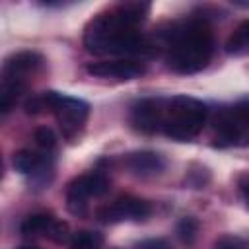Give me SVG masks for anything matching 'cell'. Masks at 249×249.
Listing matches in <instances>:
<instances>
[{"label": "cell", "mask_w": 249, "mask_h": 249, "mask_svg": "<svg viewBox=\"0 0 249 249\" xmlns=\"http://www.w3.org/2000/svg\"><path fill=\"white\" fill-rule=\"evenodd\" d=\"M167 68L177 74H196L208 66L214 53V39L204 19H191L173 25L165 33Z\"/></svg>", "instance_id": "obj_2"}, {"label": "cell", "mask_w": 249, "mask_h": 249, "mask_svg": "<svg viewBox=\"0 0 249 249\" xmlns=\"http://www.w3.org/2000/svg\"><path fill=\"white\" fill-rule=\"evenodd\" d=\"M47 237L53 239L54 243H64V241H68V224L62 222V220H56V222L53 224L51 231L47 233Z\"/></svg>", "instance_id": "obj_19"}, {"label": "cell", "mask_w": 249, "mask_h": 249, "mask_svg": "<svg viewBox=\"0 0 249 249\" xmlns=\"http://www.w3.org/2000/svg\"><path fill=\"white\" fill-rule=\"evenodd\" d=\"M249 144V99L224 107L214 117V146L239 148Z\"/></svg>", "instance_id": "obj_4"}, {"label": "cell", "mask_w": 249, "mask_h": 249, "mask_svg": "<svg viewBox=\"0 0 249 249\" xmlns=\"http://www.w3.org/2000/svg\"><path fill=\"white\" fill-rule=\"evenodd\" d=\"M208 109L206 105L191 95H175L167 101L165 119H163V134L177 142H189L206 124Z\"/></svg>", "instance_id": "obj_3"}, {"label": "cell", "mask_w": 249, "mask_h": 249, "mask_svg": "<svg viewBox=\"0 0 249 249\" xmlns=\"http://www.w3.org/2000/svg\"><path fill=\"white\" fill-rule=\"evenodd\" d=\"M150 214H152L150 202L144 198H138V196H130V195L119 196L111 204L97 210V218L107 224H115V222H123V220L140 222V220H146Z\"/></svg>", "instance_id": "obj_9"}, {"label": "cell", "mask_w": 249, "mask_h": 249, "mask_svg": "<svg viewBox=\"0 0 249 249\" xmlns=\"http://www.w3.org/2000/svg\"><path fill=\"white\" fill-rule=\"evenodd\" d=\"M33 138H35L37 146H41L45 152H51V150L56 146V134H54L53 128H49V126H39V128L35 130Z\"/></svg>", "instance_id": "obj_17"}, {"label": "cell", "mask_w": 249, "mask_h": 249, "mask_svg": "<svg viewBox=\"0 0 249 249\" xmlns=\"http://www.w3.org/2000/svg\"><path fill=\"white\" fill-rule=\"evenodd\" d=\"M214 249H245L243 241L235 235H222L216 243H214Z\"/></svg>", "instance_id": "obj_20"}, {"label": "cell", "mask_w": 249, "mask_h": 249, "mask_svg": "<svg viewBox=\"0 0 249 249\" xmlns=\"http://www.w3.org/2000/svg\"><path fill=\"white\" fill-rule=\"evenodd\" d=\"M198 230H200V224H198V220L193 218V216H185V218H181L179 224H177V235H179V239H181L185 245H193V243L196 241Z\"/></svg>", "instance_id": "obj_16"}, {"label": "cell", "mask_w": 249, "mask_h": 249, "mask_svg": "<svg viewBox=\"0 0 249 249\" xmlns=\"http://www.w3.org/2000/svg\"><path fill=\"white\" fill-rule=\"evenodd\" d=\"M231 4L237 8H249V2H243V0H231Z\"/></svg>", "instance_id": "obj_23"}, {"label": "cell", "mask_w": 249, "mask_h": 249, "mask_svg": "<svg viewBox=\"0 0 249 249\" xmlns=\"http://www.w3.org/2000/svg\"><path fill=\"white\" fill-rule=\"evenodd\" d=\"M165 109H167V103L163 99H156V97L140 99L130 107V117H128L130 126L136 132L154 134L163 126Z\"/></svg>", "instance_id": "obj_8"}, {"label": "cell", "mask_w": 249, "mask_h": 249, "mask_svg": "<svg viewBox=\"0 0 249 249\" xmlns=\"http://www.w3.org/2000/svg\"><path fill=\"white\" fill-rule=\"evenodd\" d=\"M148 12L150 4L146 2H121L99 12L84 29L86 49L93 54H119L123 58L148 53L152 43L138 31Z\"/></svg>", "instance_id": "obj_1"}, {"label": "cell", "mask_w": 249, "mask_h": 249, "mask_svg": "<svg viewBox=\"0 0 249 249\" xmlns=\"http://www.w3.org/2000/svg\"><path fill=\"white\" fill-rule=\"evenodd\" d=\"M103 235L99 231L91 230H82L72 235L70 239V249H99L103 245Z\"/></svg>", "instance_id": "obj_15"}, {"label": "cell", "mask_w": 249, "mask_h": 249, "mask_svg": "<svg viewBox=\"0 0 249 249\" xmlns=\"http://www.w3.org/2000/svg\"><path fill=\"white\" fill-rule=\"evenodd\" d=\"M12 165L21 175L37 173L45 165V156H41V154H37L33 150H18L14 154V158H12Z\"/></svg>", "instance_id": "obj_12"}, {"label": "cell", "mask_w": 249, "mask_h": 249, "mask_svg": "<svg viewBox=\"0 0 249 249\" xmlns=\"http://www.w3.org/2000/svg\"><path fill=\"white\" fill-rule=\"evenodd\" d=\"M86 72L93 78H103V80H134L140 78L146 72V68L140 60L134 58H115V60L89 62L86 66Z\"/></svg>", "instance_id": "obj_10"}, {"label": "cell", "mask_w": 249, "mask_h": 249, "mask_svg": "<svg viewBox=\"0 0 249 249\" xmlns=\"http://www.w3.org/2000/svg\"><path fill=\"white\" fill-rule=\"evenodd\" d=\"M241 196H243V202L247 204V208H249V183L241 189Z\"/></svg>", "instance_id": "obj_22"}, {"label": "cell", "mask_w": 249, "mask_h": 249, "mask_svg": "<svg viewBox=\"0 0 249 249\" xmlns=\"http://www.w3.org/2000/svg\"><path fill=\"white\" fill-rule=\"evenodd\" d=\"M19 249H37V247H31V245H25V247H19Z\"/></svg>", "instance_id": "obj_24"}, {"label": "cell", "mask_w": 249, "mask_h": 249, "mask_svg": "<svg viewBox=\"0 0 249 249\" xmlns=\"http://www.w3.org/2000/svg\"><path fill=\"white\" fill-rule=\"evenodd\" d=\"M45 66V56L35 53V51H19L10 54L4 60V68H2V84H10V86H19L27 89V82L29 78L37 76Z\"/></svg>", "instance_id": "obj_7"}, {"label": "cell", "mask_w": 249, "mask_h": 249, "mask_svg": "<svg viewBox=\"0 0 249 249\" xmlns=\"http://www.w3.org/2000/svg\"><path fill=\"white\" fill-rule=\"evenodd\" d=\"M124 165L132 175L138 177H154L163 173L165 158L152 150H136L124 156Z\"/></svg>", "instance_id": "obj_11"}, {"label": "cell", "mask_w": 249, "mask_h": 249, "mask_svg": "<svg viewBox=\"0 0 249 249\" xmlns=\"http://www.w3.org/2000/svg\"><path fill=\"white\" fill-rule=\"evenodd\" d=\"M56 222V218L49 212H37V214H31L27 216L23 222H21V233L23 235H47L53 228V224Z\"/></svg>", "instance_id": "obj_13"}, {"label": "cell", "mask_w": 249, "mask_h": 249, "mask_svg": "<svg viewBox=\"0 0 249 249\" xmlns=\"http://www.w3.org/2000/svg\"><path fill=\"white\" fill-rule=\"evenodd\" d=\"M142 249H167V243L165 241H148V243H142Z\"/></svg>", "instance_id": "obj_21"}, {"label": "cell", "mask_w": 249, "mask_h": 249, "mask_svg": "<svg viewBox=\"0 0 249 249\" xmlns=\"http://www.w3.org/2000/svg\"><path fill=\"white\" fill-rule=\"evenodd\" d=\"M49 99H51V111L56 117L62 136L66 140L78 138L88 123L89 105L84 99L70 97V95L58 93V91H49Z\"/></svg>", "instance_id": "obj_5"}, {"label": "cell", "mask_w": 249, "mask_h": 249, "mask_svg": "<svg viewBox=\"0 0 249 249\" xmlns=\"http://www.w3.org/2000/svg\"><path fill=\"white\" fill-rule=\"evenodd\" d=\"M226 53L230 56H243L249 53V19L239 23L226 41Z\"/></svg>", "instance_id": "obj_14"}, {"label": "cell", "mask_w": 249, "mask_h": 249, "mask_svg": "<svg viewBox=\"0 0 249 249\" xmlns=\"http://www.w3.org/2000/svg\"><path fill=\"white\" fill-rule=\"evenodd\" d=\"M185 181H187V185H191L193 189H202V187L210 181V173H208L206 167H200V165H198V171H193V169L187 171Z\"/></svg>", "instance_id": "obj_18"}, {"label": "cell", "mask_w": 249, "mask_h": 249, "mask_svg": "<svg viewBox=\"0 0 249 249\" xmlns=\"http://www.w3.org/2000/svg\"><path fill=\"white\" fill-rule=\"evenodd\" d=\"M111 189V181L101 171H89L74 181H70L66 189V208L70 214L82 218L88 214V198L89 196H103Z\"/></svg>", "instance_id": "obj_6"}]
</instances>
